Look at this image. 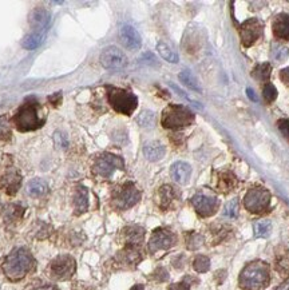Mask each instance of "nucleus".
<instances>
[{"label": "nucleus", "mask_w": 289, "mask_h": 290, "mask_svg": "<svg viewBox=\"0 0 289 290\" xmlns=\"http://www.w3.org/2000/svg\"><path fill=\"white\" fill-rule=\"evenodd\" d=\"M35 265V261L28 250L15 249L6 258L3 263V272L11 281L22 280L27 273H30Z\"/></svg>", "instance_id": "nucleus-1"}, {"label": "nucleus", "mask_w": 289, "mask_h": 290, "mask_svg": "<svg viewBox=\"0 0 289 290\" xmlns=\"http://www.w3.org/2000/svg\"><path fill=\"white\" fill-rule=\"evenodd\" d=\"M15 127L22 132L34 131L44 125V118H41L38 102L30 101L24 102L21 107L17 108L14 115Z\"/></svg>", "instance_id": "nucleus-2"}, {"label": "nucleus", "mask_w": 289, "mask_h": 290, "mask_svg": "<svg viewBox=\"0 0 289 290\" xmlns=\"http://www.w3.org/2000/svg\"><path fill=\"white\" fill-rule=\"evenodd\" d=\"M269 283V266L262 261H255L244 267L240 276V285L245 290L264 289Z\"/></svg>", "instance_id": "nucleus-3"}, {"label": "nucleus", "mask_w": 289, "mask_h": 290, "mask_svg": "<svg viewBox=\"0 0 289 290\" xmlns=\"http://www.w3.org/2000/svg\"><path fill=\"white\" fill-rule=\"evenodd\" d=\"M194 114L188 107L179 105H170L162 112L161 123L169 130H178L190 126L194 122Z\"/></svg>", "instance_id": "nucleus-4"}, {"label": "nucleus", "mask_w": 289, "mask_h": 290, "mask_svg": "<svg viewBox=\"0 0 289 290\" xmlns=\"http://www.w3.org/2000/svg\"><path fill=\"white\" fill-rule=\"evenodd\" d=\"M107 99L115 111L123 115H131L138 106V98L131 91L118 87L107 88Z\"/></svg>", "instance_id": "nucleus-5"}, {"label": "nucleus", "mask_w": 289, "mask_h": 290, "mask_svg": "<svg viewBox=\"0 0 289 290\" xmlns=\"http://www.w3.org/2000/svg\"><path fill=\"white\" fill-rule=\"evenodd\" d=\"M123 169V159L121 157L109 154V152H104V154L97 157L94 161V165H93V172L95 176L102 177V178H111L117 170Z\"/></svg>", "instance_id": "nucleus-6"}, {"label": "nucleus", "mask_w": 289, "mask_h": 290, "mask_svg": "<svg viewBox=\"0 0 289 290\" xmlns=\"http://www.w3.org/2000/svg\"><path fill=\"white\" fill-rule=\"evenodd\" d=\"M22 183V176L19 170L15 167L11 159L0 167V189L10 196H14L19 190Z\"/></svg>", "instance_id": "nucleus-7"}, {"label": "nucleus", "mask_w": 289, "mask_h": 290, "mask_svg": "<svg viewBox=\"0 0 289 290\" xmlns=\"http://www.w3.org/2000/svg\"><path fill=\"white\" fill-rule=\"evenodd\" d=\"M141 199V192L134 186V183H124L118 187L113 194V205L115 209L126 210L130 209Z\"/></svg>", "instance_id": "nucleus-8"}, {"label": "nucleus", "mask_w": 289, "mask_h": 290, "mask_svg": "<svg viewBox=\"0 0 289 290\" xmlns=\"http://www.w3.org/2000/svg\"><path fill=\"white\" fill-rule=\"evenodd\" d=\"M269 203H270V192L262 187L250 189L244 198V205H245L246 210L253 214L265 212L269 209Z\"/></svg>", "instance_id": "nucleus-9"}, {"label": "nucleus", "mask_w": 289, "mask_h": 290, "mask_svg": "<svg viewBox=\"0 0 289 290\" xmlns=\"http://www.w3.org/2000/svg\"><path fill=\"white\" fill-rule=\"evenodd\" d=\"M264 34V24L257 17L248 19L240 26V36H241L244 47H250L257 41H260Z\"/></svg>", "instance_id": "nucleus-10"}, {"label": "nucleus", "mask_w": 289, "mask_h": 290, "mask_svg": "<svg viewBox=\"0 0 289 290\" xmlns=\"http://www.w3.org/2000/svg\"><path fill=\"white\" fill-rule=\"evenodd\" d=\"M101 63L104 68L113 71L123 70L128 66V57L123 54V51L111 46L104 48L101 54Z\"/></svg>", "instance_id": "nucleus-11"}, {"label": "nucleus", "mask_w": 289, "mask_h": 290, "mask_svg": "<svg viewBox=\"0 0 289 290\" xmlns=\"http://www.w3.org/2000/svg\"><path fill=\"white\" fill-rule=\"evenodd\" d=\"M75 272V261L70 256H61L50 263V274L57 280H67Z\"/></svg>", "instance_id": "nucleus-12"}, {"label": "nucleus", "mask_w": 289, "mask_h": 290, "mask_svg": "<svg viewBox=\"0 0 289 290\" xmlns=\"http://www.w3.org/2000/svg\"><path fill=\"white\" fill-rule=\"evenodd\" d=\"M192 203L194 206L195 211L201 217L213 216L219 207V199L214 196H209L205 192H197L192 198Z\"/></svg>", "instance_id": "nucleus-13"}, {"label": "nucleus", "mask_w": 289, "mask_h": 290, "mask_svg": "<svg viewBox=\"0 0 289 290\" xmlns=\"http://www.w3.org/2000/svg\"><path fill=\"white\" fill-rule=\"evenodd\" d=\"M175 243V236L165 229L155 230L152 238L149 241V250L152 253H155L158 250H166L172 247Z\"/></svg>", "instance_id": "nucleus-14"}, {"label": "nucleus", "mask_w": 289, "mask_h": 290, "mask_svg": "<svg viewBox=\"0 0 289 290\" xmlns=\"http://www.w3.org/2000/svg\"><path fill=\"white\" fill-rule=\"evenodd\" d=\"M119 39H121V43L128 50L137 51L142 46V39L139 32L133 26H129V24H126V26H123L121 28V31H119Z\"/></svg>", "instance_id": "nucleus-15"}, {"label": "nucleus", "mask_w": 289, "mask_h": 290, "mask_svg": "<svg viewBox=\"0 0 289 290\" xmlns=\"http://www.w3.org/2000/svg\"><path fill=\"white\" fill-rule=\"evenodd\" d=\"M272 31L277 39L289 41V15L279 14L272 23Z\"/></svg>", "instance_id": "nucleus-16"}, {"label": "nucleus", "mask_w": 289, "mask_h": 290, "mask_svg": "<svg viewBox=\"0 0 289 290\" xmlns=\"http://www.w3.org/2000/svg\"><path fill=\"white\" fill-rule=\"evenodd\" d=\"M170 172H172V177L175 182L185 185V183L189 182V178L192 176V167H190L189 163L179 161V162L173 163Z\"/></svg>", "instance_id": "nucleus-17"}, {"label": "nucleus", "mask_w": 289, "mask_h": 290, "mask_svg": "<svg viewBox=\"0 0 289 290\" xmlns=\"http://www.w3.org/2000/svg\"><path fill=\"white\" fill-rule=\"evenodd\" d=\"M50 14L44 8H37L31 12L30 15V23L31 26L38 30V32L41 34V31L46 30L50 24Z\"/></svg>", "instance_id": "nucleus-18"}, {"label": "nucleus", "mask_w": 289, "mask_h": 290, "mask_svg": "<svg viewBox=\"0 0 289 290\" xmlns=\"http://www.w3.org/2000/svg\"><path fill=\"white\" fill-rule=\"evenodd\" d=\"M166 149L165 146L162 145L161 142L158 141H152L146 143L143 147V154L146 157V159L155 162V161H159L165 157Z\"/></svg>", "instance_id": "nucleus-19"}, {"label": "nucleus", "mask_w": 289, "mask_h": 290, "mask_svg": "<svg viewBox=\"0 0 289 290\" xmlns=\"http://www.w3.org/2000/svg\"><path fill=\"white\" fill-rule=\"evenodd\" d=\"M159 197V206L162 209H168L169 206L172 205V202L178 197V191L173 187V186L165 185L162 186L158 192Z\"/></svg>", "instance_id": "nucleus-20"}, {"label": "nucleus", "mask_w": 289, "mask_h": 290, "mask_svg": "<svg viewBox=\"0 0 289 290\" xmlns=\"http://www.w3.org/2000/svg\"><path fill=\"white\" fill-rule=\"evenodd\" d=\"M74 205L75 210H77L78 214L84 212L88 207V196H87V189L83 187V186H78L77 190H75V196H74Z\"/></svg>", "instance_id": "nucleus-21"}, {"label": "nucleus", "mask_w": 289, "mask_h": 290, "mask_svg": "<svg viewBox=\"0 0 289 290\" xmlns=\"http://www.w3.org/2000/svg\"><path fill=\"white\" fill-rule=\"evenodd\" d=\"M157 50H158L159 55H161L166 62H169V63H178V54H177L174 48H173L172 46H169L166 42H158V43H157Z\"/></svg>", "instance_id": "nucleus-22"}, {"label": "nucleus", "mask_w": 289, "mask_h": 290, "mask_svg": "<svg viewBox=\"0 0 289 290\" xmlns=\"http://www.w3.org/2000/svg\"><path fill=\"white\" fill-rule=\"evenodd\" d=\"M48 190L47 183L44 182L43 179L41 178H35L32 181H30L27 185V192L31 197H42L44 196Z\"/></svg>", "instance_id": "nucleus-23"}, {"label": "nucleus", "mask_w": 289, "mask_h": 290, "mask_svg": "<svg viewBox=\"0 0 289 290\" xmlns=\"http://www.w3.org/2000/svg\"><path fill=\"white\" fill-rule=\"evenodd\" d=\"M178 78H179V81H181L182 83L186 86V87L190 88V90H193V91H195V92H202V87H201V85H200L198 79L195 78L194 75H193L190 71H188V70L181 71L178 75Z\"/></svg>", "instance_id": "nucleus-24"}, {"label": "nucleus", "mask_w": 289, "mask_h": 290, "mask_svg": "<svg viewBox=\"0 0 289 290\" xmlns=\"http://www.w3.org/2000/svg\"><path fill=\"white\" fill-rule=\"evenodd\" d=\"M144 231L142 227L139 226H131L128 227L124 230V238H126V242L135 246V245H139L143 240Z\"/></svg>", "instance_id": "nucleus-25"}, {"label": "nucleus", "mask_w": 289, "mask_h": 290, "mask_svg": "<svg viewBox=\"0 0 289 290\" xmlns=\"http://www.w3.org/2000/svg\"><path fill=\"white\" fill-rule=\"evenodd\" d=\"M236 185H237V178H236L233 172L224 171L221 176H220L219 187L224 192H228L230 191V190H233V187H234Z\"/></svg>", "instance_id": "nucleus-26"}, {"label": "nucleus", "mask_w": 289, "mask_h": 290, "mask_svg": "<svg viewBox=\"0 0 289 290\" xmlns=\"http://www.w3.org/2000/svg\"><path fill=\"white\" fill-rule=\"evenodd\" d=\"M272 74V66L269 63H261L259 66H256L253 70V78L261 82H268Z\"/></svg>", "instance_id": "nucleus-27"}, {"label": "nucleus", "mask_w": 289, "mask_h": 290, "mask_svg": "<svg viewBox=\"0 0 289 290\" xmlns=\"http://www.w3.org/2000/svg\"><path fill=\"white\" fill-rule=\"evenodd\" d=\"M43 42V35L39 34V32H34V34H30L24 37L23 42H22V46H23L26 50H35L42 44Z\"/></svg>", "instance_id": "nucleus-28"}, {"label": "nucleus", "mask_w": 289, "mask_h": 290, "mask_svg": "<svg viewBox=\"0 0 289 290\" xmlns=\"http://www.w3.org/2000/svg\"><path fill=\"white\" fill-rule=\"evenodd\" d=\"M253 230H255V236L260 237V238H265L270 234V230H272V223L268 220H262L257 221L253 225Z\"/></svg>", "instance_id": "nucleus-29"}, {"label": "nucleus", "mask_w": 289, "mask_h": 290, "mask_svg": "<svg viewBox=\"0 0 289 290\" xmlns=\"http://www.w3.org/2000/svg\"><path fill=\"white\" fill-rule=\"evenodd\" d=\"M138 125L143 128H152L155 125V114L150 110H144L137 118Z\"/></svg>", "instance_id": "nucleus-30"}, {"label": "nucleus", "mask_w": 289, "mask_h": 290, "mask_svg": "<svg viewBox=\"0 0 289 290\" xmlns=\"http://www.w3.org/2000/svg\"><path fill=\"white\" fill-rule=\"evenodd\" d=\"M276 266H277V270H280L282 273L289 272V250H285V252L277 254Z\"/></svg>", "instance_id": "nucleus-31"}, {"label": "nucleus", "mask_w": 289, "mask_h": 290, "mask_svg": "<svg viewBox=\"0 0 289 290\" xmlns=\"http://www.w3.org/2000/svg\"><path fill=\"white\" fill-rule=\"evenodd\" d=\"M193 267L198 273H205V272L209 270V267H210V260L205 256L195 257L194 262H193Z\"/></svg>", "instance_id": "nucleus-32"}, {"label": "nucleus", "mask_w": 289, "mask_h": 290, "mask_svg": "<svg viewBox=\"0 0 289 290\" xmlns=\"http://www.w3.org/2000/svg\"><path fill=\"white\" fill-rule=\"evenodd\" d=\"M289 55V48L281 44H275L272 50V56L276 62H284Z\"/></svg>", "instance_id": "nucleus-33"}, {"label": "nucleus", "mask_w": 289, "mask_h": 290, "mask_svg": "<svg viewBox=\"0 0 289 290\" xmlns=\"http://www.w3.org/2000/svg\"><path fill=\"white\" fill-rule=\"evenodd\" d=\"M262 96H264L266 103H272L277 98V88L272 83H266L264 86V88H262Z\"/></svg>", "instance_id": "nucleus-34"}, {"label": "nucleus", "mask_w": 289, "mask_h": 290, "mask_svg": "<svg viewBox=\"0 0 289 290\" xmlns=\"http://www.w3.org/2000/svg\"><path fill=\"white\" fill-rule=\"evenodd\" d=\"M226 217L229 218H236L237 214H239V201L237 198L232 199V201H229L225 206V212H224Z\"/></svg>", "instance_id": "nucleus-35"}, {"label": "nucleus", "mask_w": 289, "mask_h": 290, "mask_svg": "<svg viewBox=\"0 0 289 290\" xmlns=\"http://www.w3.org/2000/svg\"><path fill=\"white\" fill-rule=\"evenodd\" d=\"M54 143L57 147L59 149H66L68 146V139H67V135L64 134L62 131H55L54 134Z\"/></svg>", "instance_id": "nucleus-36"}, {"label": "nucleus", "mask_w": 289, "mask_h": 290, "mask_svg": "<svg viewBox=\"0 0 289 290\" xmlns=\"http://www.w3.org/2000/svg\"><path fill=\"white\" fill-rule=\"evenodd\" d=\"M204 243V237L200 236V234H190V237L188 238V247L189 249H198Z\"/></svg>", "instance_id": "nucleus-37"}, {"label": "nucleus", "mask_w": 289, "mask_h": 290, "mask_svg": "<svg viewBox=\"0 0 289 290\" xmlns=\"http://www.w3.org/2000/svg\"><path fill=\"white\" fill-rule=\"evenodd\" d=\"M11 135L10 126L6 117H0V139H8Z\"/></svg>", "instance_id": "nucleus-38"}, {"label": "nucleus", "mask_w": 289, "mask_h": 290, "mask_svg": "<svg viewBox=\"0 0 289 290\" xmlns=\"http://www.w3.org/2000/svg\"><path fill=\"white\" fill-rule=\"evenodd\" d=\"M19 212H21V207L19 206H10L6 211V220L12 222V221L17 220L19 218Z\"/></svg>", "instance_id": "nucleus-39"}, {"label": "nucleus", "mask_w": 289, "mask_h": 290, "mask_svg": "<svg viewBox=\"0 0 289 290\" xmlns=\"http://www.w3.org/2000/svg\"><path fill=\"white\" fill-rule=\"evenodd\" d=\"M277 126H279V130L281 131V134L284 135V138L286 141H289V121L288 119H280L277 122Z\"/></svg>", "instance_id": "nucleus-40"}, {"label": "nucleus", "mask_w": 289, "mask_h": 290, "mask_svg": "<svg viewBox=\"0 0 289 290\" xmlns=\"http://www.w3.org/2000/svg\"><path fill=\"white\" fill-rule=\"evenodd\" d=\"M139 62L143 64H148V66H150V64H157V57H155L152 52H148V54H144L143 56L139 59Z\"/></svg>", "instance_id": "nucleus-41"}, {"label": "nucleus", "mask_w": 289, "mask_h": 290, "mask_svg": "<svg viewBox=\"0 0 289 290\" xmlns=\"http://www.w3.org/2000/svg\"><path fill=\"white\" fill-rule=\"evenodd\" d=\"M279 76H280V79H281L282 83H284L286 87H289V67L282 68V70L280 71Z\"/></svg>", "instance_id": "nucleus-42"}, {"label": "nucleus", "mask_w": 289, "mask_h": 290, "mask_svg": "<svg viewBox=\"0 0 289 290\" xmlns=\"http://www.w3.org/2000/svg\"><path fill=\"white\" fill-rule=\"evenodd\" d=\"M168 290H190V285L188 282H178V283H173L169 286Z\"/></svg>", "instance_id": "nucleus-43"}, {"label": "nucleus", "mask_w": 289, "mask_h": 290, "mask_svg": "<svg viewBox=\"0 0 289 290\" xmlns=\"http://www.w3.org/2000/svg\"><path fill=\"white\" fill-rule=\"evenodd\" d=\"M276 290H289V278L284 281L280 286L276 287Z\"/></svg>", "instance_id": "nucleus-44"}, {"label": "nucleus", "mask_w": 289, "mask_h": 290, "mask_svg": "<svg viewBox=\"0 0 289 290\" xmlns=\"http://www.w3.org/2000/svg\"><path fill=\"white\" fill-rule=\"evenodd\" d=\"M246 95H248L249 98L252 99V101L257 102V96L255 95V91H253L252 88H246Z\"/></svg>", "instance_id": "nucleus-45"}, {"label": "nucleus", "mask_w": 289, "mask_h": 290, "mask_svg": "<svg viewBox=\"0 0 289 290\" xmlns=\"http://www.w3.org/2000/svg\"><path fill=\"white\" fill-rule=\"evenodd\" d=\"M34 290H59L57 286H52V285H44V286H39Z\"/></svg>", "instance_id": "nucleus-46"}, {"label": "nucleus", "mask_w": 289, "mask_h": 290, "mask_svg": "<svg viewBox=\"0 0 289 290\" xmlns=\"http://www.w3.org/2000/svg\"><path fill=\"white\" fill-rule=\"evenodd\" d=\"M130 290H143V285H135Z\"/></svg>", "instance_id": "nucleus-47"}]
</instances>
